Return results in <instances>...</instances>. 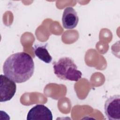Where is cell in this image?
I'll list each match as a JSON object with an SVG mask.
<instances>
[{"instance_id":"2","label":"cell","mask_w":120,"mask_h":120,"mask_svg":"<svg viewBox=\"0 0 120 120\" xmlns=\"http://www.w3.org/2000/svg\"><path fill=\"white\" fill-rule=\"evenodd\" d=\"M54 73L60 79L77 82L82 77V72L77 69V67L73 59L64 57L54 62Z\"/></svg>"},{"instance_id":"6","label":"cell","mask_w":120,"mask_h":120,"mask_svg":"<svg viewBox=\"0 0 120 120\" xmlns=\"http://www.w3.org/2000/svg\"><path fill=\"white\" fill-rule=\"evenodd\" d=\"M79 21V18L75 10L71 7H67L63 12L62 22L63 27L66 29L75 28Z\"/></svg>"},{"instance_id":"5","label":"cell","mask_w":120,"mask_h":120,"mask_svg":"<svg viewBox=\"0 0 120 120\" xmlns=\"http://www.w3.org/2000/svg\"><path fill=\"white\" fill-rule=\"evenodd\" d=\"M52 114L50 110L41 104L37 105L31 108L27 116V120H52Z\"/></svg>"},{"instance_id":"3","label":"cell","mask_w":120,"mask_h":120,"mask_svg":"<svg viewBox=\"0 0 120 120\" xmlns=\"http://www.w3.org/2000/svg\"><path fill=\"white\" fill-rule=\"evenodd\" d=\"M0 101L1 102L9 101L16 92V82L5 75H0Z\"/></svg>"},{"instance_id":"7","label":"cell","mask_w":120,"mask_h":120,"mask_svg":"<svg viewBox=\"0 0 120 120\" xmlns=\"http://www.w3.org/2000/svg\"><path fill=\"white\" fill-rule=\"evenodd\" d=\"M46 46V45H35L34 47V53L42 61L46 63H50L52 60V57L49 54Z\"/></svg>"},{"instance_id":"1","label":"cell","mask_w":120,"mask_h":120,"mask_svg":"<svg viewBox=\"0 0 120 120\" xmlns=\"http://www.w3.org/2000/svg\"><path fill=\"white\" fill-rule=\"evenodd\" d=\"M34 71L32 58L25 52L10 55L3 65L4 74L16 83H22L29 80Z\"/></svg>"},{"instance_id":"4","label":"cell","mask_w":120,"mask_h":120,"mask_svg":"<svg viewBox=\"0 0 120 120\" xmlns=\"http://www.w3.org/2000/svg\"><path fill=\"white\" fill-rule=\"evenodd\" d=\"M105 113L110 120H120V96L115 95L110 97L105 101Z\"/></svg>"}]
</instances>
